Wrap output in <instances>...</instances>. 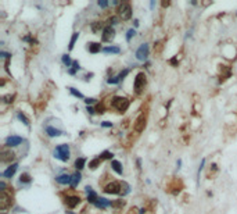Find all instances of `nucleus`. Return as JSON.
Segmentation results:
<instances>
[{
	"label": "nucleus",
	"mask_w": 237,
	"mask_h": 214,
	"mask_svg": "<svg viewBox=\"0 0 237 214\" xmlns=\"http://www.w3.org/2000/svg\"><path fill=\"white\" fill-rule=\"evenodd\" d=\"M54 157L58 158L60 161H68L69 160V146L63 143V145H58L56 149H54Z\"/></svg>",
	"instance_id": "1"
},
{
	"label": "nucleus",
	"mask_w": 237,
	"mask_h": 214,
	"mask_svg": "<svg viewBox=\"0 0 237 214\" xmlns=\"http://www.w3.org/2000/svg\"><path fill=\"white\" fill-rule=\"evenodd\" d=\"M111 106L114 107L115 110H118L119 113H124L128 110L129 107V100L126 97H121V96H115L113 97V102H111Z\"/></svg>",
	"instance_id": "2"
},
{
	"label": "nucleus",
	"mask_w": 237,
	"mask_h": 214,
	"mask_svg": "<svg viewBox=\"0 0 237 214\" xmlns=\"http://www.w3.org/2000/svg\"><path fill=\"white\" fill-rule=\"evenodd\" d=\"M147 83V77L144 72H139L134 78V83H133V88H134V92L139 95V93L143 92V89H144Z\"/></svg>",
	"instance_id": "3"
},
{
	"label": "nucleus",
	"mask_w": 237,
	"mask_h": 214,
	"mask_svg": "<svg viewBox=\"0 0 237 214\" xmlns=\"http://www.w3.org/2000/svg\"><path fill=\"white\" fill-rule=\"evenodd\" d=\"M13 206V196L11 193L7 192V189L0 192V209L2 210H6L8 207Z\"/></svg>",
	"instance_id": "4"
},
{
	"label": "nucleus",
	"mask_w": 237,
	"mask_h": 214,
	"mask_svg": "<svg viewBox=\"0 0 237 214\" xmlns=\"http://www.w3.org/2000/svg\"><path fill=\"white\" fill-rule=\"evenodd\" d=\"M118 15H119L124 21H126V19H129L132 17V7H130L129 3L119 4V7H118Z\"/></svg>",
	"instance_id": "5"
},
{
	"label": "nucleus",
	"mask_w": 237,
	"mask_h": 214,
	"mask_svg": "<svg viewBox=\"0 0 237 214\" xmlns=\"http://www.w3.org/2000/svg\"><path fill=\"white\" fill-rule=\"evenodd\" d=\"M146 124H147V117H146V114H140L136 120H134V122H133V129L137 132V134H140V132L144 131Z\"/></svg>",
	"instance_id": "6"
},
{
	"label": "nucleus",
	"mask_w": 237,
	"mask_h": 214,
	"mask_svg": "<svg viewBox=\"0 0 237 214\" xmlns=\"http://www.w3.org/2000/svg\"><path fill=\"white\" fill-rule=\"evenodd\" d=\"M121 189H122V185H121V182L113 181V182H110L108 185H105L104 192L108 193V195H119L121 193Z\"/></svg>",
	"instance_id": "7"
},
{
	"label": "nucleus",
	"mask_w": 237,
	"mask_h": 214,
	"mask_svg": "<svg viewBox=\"0 0 237 214\" xmlns=\"http://www.w3.org/2000/svg\"><path fill=\"white\" fill-rule=\"evenodd\" d=\"M149 53H150V47L147 43H143L140 45V47L136 50V58L140 61H146L147 57H149Z\"/></svg>",
	"instance_id": "8"
},
{
	"label": "nucleus",
	"mask_w": 237,
	"mask_h": 214,
	"mask_svg": "<svg viewBox=\"0 0 237 214\" xmlns=\"http://www.w3.org/2000/svg\"><path fill=\"white\" fill-rule=\"evenodd\" d=\"M115 36V31L111 25H107L103 29V34H101V40L103 42H111Z\"/></svg>",
	"instance_id": "9"
},
{
	"label": "nucleus",
	"mask_w": 237,
	"mask_h": 214,
	"mask_svg": "<svg viewBox=\"0 0 237 214\" xmlns=\"http://www.w3.org/2000/svg\"><path fill=\"white\" fill-rule=\"evenodd\" d=\"M24 142V138L17 135H11L6 139V147H15V146H20Z\"/></svg>",
	"instance_id": "10"
},
{
	"label": "nucleus",
	"mask_w": 237,
	"mask_h": 214,
	"mask_svg": "<svg viewBox=\"0 0 237 214\" xmlns=\"http://www.w3.org/2000/svg\"><path fill=\"white\" fill-rule=\"evenodd\" d=\"M0 160L3 161V163H8V161H11V160H14V153L13 152H8L6 147H3L2 150H0Z\"/></svg>",
	"instance_id": "11"
},
{
	"label": "nucleus",
	"mask_w": 237,
	"mask_h": 214,
	"mask_svg": "<svg viewBox=\"0 0 237 214\" xmlns=\"http://www.w3.org/2000/svg\"><path fill=\"white\" fill-rule=\"evenodd\" d=\"M79 203H81V197L79 196H67V199H65V204L69 209H73V207L78 206Z\"/></svg>",
	"instance_id": "12"
},
{
	"label": "nucleus",
	"mask_w": 237,
	"mask_h": 214,
	"mask_svg": "<svg viewBox=\"0 0 237 214\" xmlns=\"http://www.w3.org/2000/svg\"><path fill=\"white\" fill-rule=\"evenodd\" d=\"M56 181L61 185H71V181H72V175H68V174H60L58 177H56Z\"/></svg>",
	"instance_id": "13"
},
{
	"label": "nucleus",
	"mask_w": 237,
	"mask_h": 214,
	"mask_svg": "<svg viewBox=\"0 0 237 214\" xmlns=\"http://www.w3.org/2000/svg\"><path fill=\"white\" fill-rule=\"evenodd\" d=\"M17 168H18V164H15V163L11 164V165H8V168H7L6 171H3L2 175H3L4 178H11L13 175L17 173Z\"/></svg>",
	"instance_id": "14"
},
{
	"label": "nucleus",
	"mask_w": 237,
	"mask_h": 214,
	"mask_svg": "<svg viewBox=\"0 0 237 214\" xmlns=\"http://www.w3.org/2000/svg\"><path fill=\"white\" fill-rule=\"evenodd\" d=\"M46 134L49 136H52V138H57V136H63L64 132L60 131V129L54 128V126H47L46 128Z\"/></svg>",
	"instance_id": "15"
},
{
	"label": "nucleus",
	"mask_w": 237,
	"mask_h": 214,
	"mask_svg": "<svg viewBox=\"0 0 237 214\" xmlns=\"http://www.w3.org/2000/svg\"><path fill=\"white\" fill-rule=\"evenodd\" d=\"M86 192H88V202H89V203H96V202L98 200L97 193H96L90 186H86Z\"/></svg>",
	"instance_id": "16"
},
{
	"label": "nucleus",
	"mask_w": 237,
	"mask_h": 214,
	"mask_svg": "<svg viewBox=\"0 0 237 214\" xmlns=\"http://www.w3.org/2000/svg\"><path fill=\"white\" fill-rule=\"evenodd\" d=\"M94 206L98 207V209H105V207H108V206H113V202L107 200L105 197H100V199L94 203Z\"/></svg>",
	"instance_id": "17"
},
{
	"label": "nucleus",
	"mask_w": 237,
	"mask_h": 214,
	"mask_svg": "<svg viewBox=\"0 0 237 214\" xmlns=\"http://www.w3.org/2000/svg\"><path fill=\"white\" fill-rule=\"evenodd\" d=\"M88 50L90 51L92 54H96L101 50V45L97 43V42H90V43L88 45Z\"/></svg>",
	"instance_id": "18"
},
{
	"label": "nucleus",
	"mask_w": 237,
	"mask_h": 214,
	"mask_svg": "<svg viewBox=\"0 0 237 214\" xmlns=\"http://www.w3.org/2000/svg\"><path fill=\"white\" fill-rule=\"evenodd\" d=\"M111 167H113V170L118 175H122V171H124L122 170V164H121L118 160H113V161H111Z\"/></svg>",
	"instance_id": "19"
},
{
	"label": "nucleus",
	"mask_w": 237,
	"mask_h": 214,
	"mask_svg": "<svg viewBox=\"0 0 237 214\" xmlns=\"http://www.w3.org/2000/svg\"><path fill=\"white\" fill-rule=\"evenodd\" d=\"M103 53L105 54H118V53H121V49L118 47V46H107V47H104L103 49Z\"/></svg>",
	"instance_id": "20"
},
{
	"label": "nucleus",
	"mask_w": 237,
	"mask_h": 214,
	"mask_svg": "<svg viewBox=\"0 0 237 214\" xmlns=\"http://www.w3.org/2000/svg\"><path fill=\"white\" fill-rule=\"evenodd\" d=\"M81 178H82V175L79 171H76L75 174H72V181H71V186L72 188H75V186H78V184L81 182Z\"/></svg>",
	"instance_id": "21"
},
{
	"label": "nucleus",
	"mask_w": 237,
	"mask_h": 214,
	"mask_svg": "<svg viewBox=\"0 0 237 214\" xmlns=\"http://www.w3.org/2000/svg\"><path fill=\"white\" fill-rule=\"evenodd\" d=\"M85 164H86V158L85 157H79L75 160V168L76 170H82V168H85Z\"/></svg>",
	"instance_id": "22"
},
{
	"label": "nucleus",
	"mask_w": 237,
	"mask_h": 214,
	"mask_svg": "<svg viewBox=\"0 0 237 214\" xmlns=\"http://www.w3.org/2000/svg\"><path fill=\"white\" fill-rule=\"evenodd\" d=\"M31 181H32V178H31L29 174L24 173V174L20 175V182L21 184H31Z\"/></svg>",
	"instance_id": "23"
},
{
	"label": "nucleus",
	"mask_w": 237,
	"mask_h": 214,
	"mask_svg": "<svg viewBox=\"0 0 237 214\" xmlns=\"http://www.w3.org/2000/svg\"><path fill=\"white\" fill-rule=\"evenodd\" d=\"M101 158L100 157H96V158H93V160L90 161V163H89V167L92 168V170H96V168L98 167V165H100V163H101Z\"/></svg>",
	"instance_id": "24"
},
{
	"label": "nucleus",
	"mask_w": 237,
	"mask_h": 214,
	"mask_svg": "<svg viewBox=\"0 0 237 214\" xmlns=\"http://www.w3.org/2000/svg\"><path fill=\"white\" fill-rule=\"evenodd\" d=\"M78 38H79V32H73L71 40H69V46H68L69 50H72V49H73V46H75V43H76V40H78Z\"/></svg>",
	"instance_id": "25"
},
{
	"label": "nucleus",
	"mask_w": 237,
	"mask_h": 214,
	"mask_svg": "<svg viewBox=\"0 0 237 214\" xmlns=\"http://www.w3.org/2000/svg\"><path fill=\"white\" fill-rule=\"evenodd\" d=\"M63 63H64V66H67V67H71L72 64H73V61L71 60V57H69V54H64L63 56Z\"/></svg>",
	"instance_id": "26"
},
{
	"label": "nucleus",
	"mask_w": 237,
	"mask_h": 214,
	"mask_svg": "<svg viewBox=\"0 0 237 214\" xmlns=\"http://www.w3.org/2000/svg\"><path fill=\"white\" fill-rule=\"evenodd\" d=\"M136 35V31H134L133 28H130V29H128V32H126V40L128 42H130L132 40V38Z\"/></svg>",
	"instance_id": "27"
},
{
	"label": "nucleus",
	"mask_w": 237,
	"mask_h": 214,
	"mask_svg": "<svg viewBox=\"0 0 237 214\" xmlns=\"http://www.w3.org/2000/svg\"><path fill=\"white\" fill-rule=\"evenodd\" d=\"M68 89H69V92H71V95H73L75 97H79V99H83V95L79 90H76L75 88H68Z\"/></svg>",
	"instance_id": "28"
},
{
	"label": "nucleus",
	"mask_w": 237,
	"mask_h": 214,
	"mask_svg": "<svg viewBox=\"0 0 237 214\" xmlns=\"http://www.w3.org/2000/svg\"><path fill=\"white\" fill-rule=\"evenodd\" d=\"M113 156H114V154L111 153V152H107V150H105V152H103V153L98 156V157H100L101 160H105V158H113Z\"/></svg>",
	"instance_id": "29"
},
{
	"label": "nucleus",
	"mask_w": 237,
	"mask_h": 214,
	"mask_svg": "<svg viewBox=\"0 0 237 214\" xmlns=\"http://www.w3.org/2000/svg\"><path fill=\"white\" fill-rule=\"evenodd\" d=\"M17 117H18V120H20V121H22V122H24L25 125H29V120H28L27 117H25L24 114H22V113H18V114H17Z\"/></svg>",
	"instance_id": "30"
},
{
	"label": "nucleus",
	"mask_w": 237,
	"mask_h": 214,
	"mask_svg": "<svg viewBox=\"0 0 237 214\" xmlns=\"http://www.w3.org/2000/svg\"><path fill=\"white\" fill-rule=\"evenodd\" d=\"M107 82L110 83V85H117V83L119 82V78H118V77H110L107 79Z\"/></svg>",
	"instance_id": "31"
},
{
	"label": "nucleus",
	"mask_w": 237,
	"mask_h": 214,
	"mask_svg": "<svg viewBox=\"0 0 237 214\" xmlns=\"http://www.w3.org/2000/svg\"><path fill=\"white\" fill-rule=\"evenodd\" d=\"M103 28V22H96V24H92V29L93 32H97L98 29Z\"/></svg>",
	"instance_id": "32"
},
{
	"label": "nucleus",
	"mask_w": 237,
	"mask_h": 214,
	"mask_svg": "<svg viewBox=\"0 0 237 214\" xmlns=\"http://www.w3.org/2000/svg\"><path fill=\"white\" fill-rule=\"evenodd\" d=\"M128 74H129V70H128V68H126V70H124V71H121V72H119V75H118V78H119V81H121V79H124V78L126 77Z\"/></svg>",
	"instance_id": "33"
},
{
	"label": "nucleus",
	"mask_w": 237,
	"mask_h": 214,
	"mask_svg": "<svg viewBox=\"0 0 237 214\" xmlns=\"http://www.w3.org/2000/svg\"><path fill=\"white\" fill-rule=\"evenodd\" d=\"M85 103H86V104H93V103H96V99H94V97H86V99H85Z\"/></svg>",
	"instance_id": "34"
},
{
	"label": "nucleus",
	"mask_w": 237,
	"mask_h": 214,
	"mask_svg": "<svg viewBox=\"0 0 237 214\" xmlns=\"http://www.w3.org/2000/svg\"><path fill=\"white\" fill-rule=\"evenodd\" d=\"M108 24L113 27V25H115V24H118V18L117 17H111L110 19H108Z\"/></svg>",
	"instance_id": "35"
},
{
	"label": "nucleus",
	"mask_w": 237,
	"mask_h": 214,
	"mask_svg": "<svg viewBox=\"0 0 237 214\" xmlns=\"http://www.w3.org/2000/svg\"><path fill=\"white\" fill-rule=\"evenodd\" d=\"M125 204L124 200H118V202H113V207H122Z\"/></svg>",
	"instance_id": "36"
},
{
	"label": "nucleus",
	"mask_w": 237,
	"mask_h": 214,
	"mask_svg": "<svg viewBox=\"0 0 237 214\" xmlns=\"http://www.w3.org/2000/svg\"><path fill=\"white\" fill-rule=\"evenodd\" d=\"M97 4L100 6L101 8H105V7H107V6H108V2H104V0H98V2H97Z\"/></svg>",
	"instance_id": "37"
},
{
	"label": "nucleus",
	"mask_w": 237,
	"mask_h": 214,
	"mask_svg": "<svg viewBox=\"0 0 237 214\" xmlns=\"http://www.w3.org/2000/svg\"><path fill=\"white\" fill-rule=\"evenodd\" d=\"M101 126H104V128H111V126H113V122H110V121H103V122H101Z\"/></svg>",
	"instance_id": "38"
},
{
	"label": "nucleus",
	"mask_w": 237,
	"mask_h": 214,
	"mask_svg": "<svg viewBox=\"0 0 237 214\" xmlns=\"http://www.w3.org/2000/svg\"><path fill=\"white\" fill-rule=\"evenodd\" d=\"M0 56H2L3 58H7V60H8V58L11 57V54L10 53H6V51H0Z\"/></svg>",
	"instance_id": "39"
},
{
	"label": "nucleus",
	"mask_w": 237,
	"mask_h": 214,
	"mask_svg": "<svg viewBox=\"0 0 237 214\" xmlns=\"http://www.w3.org/2000/svg\"><path fill=\"white\" fill-rule=\"evenodd\" d=\"M13 99H14V96H11V95L4 96V102H6V103H11V102H13Z\"/></svg>",
	"instance_id": "40"
},
{
	"label": "nucleus",
	"mask_w": 237,
	"mask_h": 214,
	"mask_svg": "<svg viewBox=\"0 0 237 214\" xmlns=\"http://www.w3.org/2000/svg\"><path fill=\"white\" fill-rule=\"evenodd\" d=\"M204 164H205V158H203V160H201V164H200V167H198V177H200V173H201V170H203Z\"/></svg>",
	"instance_id": "41"
},
{
	"label": "nucleus",
	"mask_w": 237,
	"mask_h": 214,
	"mask_svg": "<svg viewBox=\"0 0 237 214\" xmlns=\"http://www.w3.org/2000/svg\"><path fill=\"white\" fill-rule=\"evenodd\" d=\"M73 70L75 71H78V70H81V66H79V61H73Z\"/></svg>",
	"instance_id": "42"
},
{
	"label": "nucleus",
	"mask_w": 237,
	"mask_h": 214,
	"mask_svg": "<svg viewBox=\"0 0 237 214\" xmlns=\"http://www.w3.org/2000/svg\"><path fill=\"white\" fill-rule=\"evenodd\" d=\"M86 111H88L89 114H94V110H93V107H90V106L86 107Z\"/></svg>",
	"instance_id": "43"
},
{
	"label": "nucleus",
	"mask_w": 237,
	"mask_h": 214,
	"mask_svg": "<svg viewBox=\"0 0 237 214\" xmlns=\"http://www.w3.org/2000/svg\"><path fill=\"white\" fill-rule=\"evenodd\" d=\"M96 111H97V113H100V114H103V113H104V107H103V106H98Z\"/></svg>",
	"instance_id": "44"
},
{
	"label": "nucleus",
	"mask_w": 237,
	"mask_h": 214,
	"mask_svg": "<svg viewBox=\"0 0 237 214\" xmlns=\"http://www.w3.org/2000/svg\"><path fill=\"white\" fill-rule=\"evenodd\" d=\"M68 72H69V74H71V75H75V72H76V71H75V70H73V68H71V70H69V71H68Z\"/></svg>",
	"instance_id": "45"
},
{
	"label": "nucleus",
	"mask_w": 237,
	"mask_h": 214,
	"mask_svg": "<svg viewBox=\"0 0 237 214\" xmlns=\"http://www.w3.org/2000/svg\"><path fill=\"white\" fill-rule=\"evenodd\" d=\"M162 6H164V7H166V6H169V2H166V3L164 2V3H162Z\"/></svg>",
	"instance_id": "46"
},
{
	"label": "nucleus",
	"mask_w": 237,
	"mask_h": 214,
	"mask_svg": "<svg viewBox=\"0 0 237 214\" xmlns=\"http://www.w3.org/2000/svg\"><path fill=\"white\" fill-rule=\"evenodd\" d=\"M128 214H136V213H134V210L132 209V210H129V213H128Z\"/></svg>",
	"instance_id": "47"
}]
</instances>
